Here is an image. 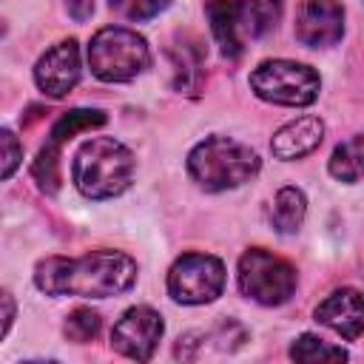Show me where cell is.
Returning a JSON list of instances; mask_svg holds the SVG:
<instances>
[{"mask_svg": "<svg viewBox=\"0 0 364 364\" xmlns=\"http://www.w3.org/2000/svg\"><path fill=\"white\" fill-rule=\"evenodd\" d=\"M0 139H3V179H11L14 168H17L20 159H23V148H20L17 136H14L9 128L0 131Z\"/></svg>", "mask_w": 364, "mask_h": 364, "instance_id": "22", "label": "cell"}, {"mask_svg": "<svg viewBox=\"0 0 364 364\" xmlns=\"http://www.w3.org/2000/svg\"><path fill=\"white\" fill-rule=\"evenodd\" d=\"M63 333L68 341L74 344H85L91 341L97 333H100V313L91 310V307H77L65 316V324H63Z\"/></svg>", "mask_w": 364, "mask_h": 364, "instance_id": "20", "label": "cell"}, {"mask_svg": "<svg viewBox=\"0 0 364 364\" xmlns=\"http://www.w3.org/2000/svg\"><path fill=\"white\" fill-rule=\"evenodd\" d=\"M259 154L230 136H208L188 154V173L205 191H228L259 173Z\"/></svg>", "mask_w": 364, "mask_h": 364, "instance_id": "4", "label": "cell"}, {"mask_svg": "<svg viewBox=\"0 0 364 364\" xmlns=\"http://www.w3.org/2000/svg\"><path fill=\"white\" fill-rule=\"evenodd\" d=\"M65 9L74 20H88L94 11V0H65Z\"/></svg>", "mask_w": 364, "mask_h": 364, "instance_id": "23", "label": "cell"}, {"mask_svg": "<svg viewBox=\"0 0 364 364\" xmlns=\"http://www.w3.org/2000/svg\"><path fill=\"white\" fill-rule=\"evenodd\" d=\"M199 43H179L171 48V60H173V85L179 91H191L196 94L199 82H202V51L196 48Z\"/></svg>", "mask_w": 364, "mask_h": 364, "instance_id": "16", "label": "cell"}, {"mask_svg": "<svg viewBox=\"0 0 364 364\" xmlns=\"http://www.w3.org/2000/svg\"><path fill=\"white\" fill-rule=\"evenodd\" d=\"M171 0H111V11H117L122 20H151L162 9H168Z\"/></svg>", "mask_w": 364, "mask_h": 364, "instance_id": "21", "label": "cell"}, {"mask_svg": "<svg viewBox=\"0 0 364 364\" xmlns=\"http://www.w3.org/2000/svg\"><path fill=\"white\" fill-rule=\"evenodd\" d=\"M250 88L264 102L304 108V105L316 102L321 80L304 63H296V60H264L250 74Z\"/></svg>", "mask_w": 364, "mask_h": 364, "instance_id": "6", "label": "cell"}, {"mask_svg": "<svg viewBox=\"0 0 364 364\" xmlns=\"http://www.w3.org/2000/svg\"><path fill=\"white\" fill-rule=\"evenodd\" d=\"M225 287V264L210 253H185L168 273V293L179 304H208Z\"/></svg>", "mask_w": 364, "mask_h": 364, "instance_id": "8", "label": "cell"}, {"mask_svg": "<svg viewBox=\"0 0 364 364\" xmlns=\"http://www.w3.org/2000/svg\"><path fill=\"white\" fill-rule=\"evenodd\" d=\"M304 213H307V199L299 188L287 185L276 193L273 199V210H270V222L279 233H296L304 222Z\"/></svg>", "mask_w": 364, "mask_h": 364, "instance_id": "14", "label": "cell"}, {"mask_svg": "<svg viewBox=\"0 0 364 364\" xmlns=\"http://www.w3.org/2000/svg\"><path fill=\"white\" fill-rule=\"evenodd\" d=\"M327 168L338 182H358L364 176V134L336 145Z\"/></svg>", "mask_w": 364, "mask_h": 364, "instance_id": "15", "label": "cell"}, {"mask_svg": "<svg viewBox=\"0 0 364 364\" xmlns=\"http://www.w3.org/2000/svg\"><path fill=\"white\" fill-rule=\"evenodd\" d=\"M11 321H14V301H11V293L6 290L3 293V333H9Z\"/></svg>", "mask_w": 364, "mask_h": 364, "instance_id": "24", "label": "cell"}, {"mask_svg": "<svg viewBox=\"0 0 364 364\" xmlns=\"http://www.w3.org/2000/svg\"><path fill=\"white\" fill-rule=\"evenodd\" d=\"M321 139H324V122L318 117L307 114V117H299V119L282 125L270 139V151H273V156L290 162V159H301L310 151H316L321 145Z\"/></svg>", "mask_w": 364, "mask_h": 364, "instance_id": "13", "label": "cell"}, {"mask_svg": "<svg viewBox=\"0 0 364 364\" xmlns=\"http://www.w3.org/2000/svg\"><path fill=\"white\" fill-rule=\"evenodd\" d=\"M162 316L145 304H136L122 313V318L111 330V347L134 361H148L162 338Z\"/></svg>", "mask_w": 364, "mask_h": 364, "instance_id": "9", "label": "cell"}, {"mask_svg": "<svg viewBox=\"0 0 364 364\" xmlns=\"http://www.w3.org/2000/svg\"><path fill=\"white\" fill-rule=\"evenodd\" d=\"M136 282V262L119 250H94L85 256H48L34 267V284L46 296L108 299Z\"/></svg>", "mask_w": 364, "mask_h": 364, "instance_id": "1", "label": "cell"}, {"mask_svg": "<svg viewBox=\"0 0 364 364\" xmlns=\"http://www.w3.org/2000/svg\"><path fill=\"white\" fill-rule=\"evenodd\" d=\"M31 173H34L37 185L46 193H57V188H60V148H54V145L46 142L40 148L34 165H31Z\"/></svg>", "mask_w": 364, "mask_h": 364, "instance_id": "19", "label": "cell"}, {"mask_svg": "<svg viewBox=\"0 0 364 364\" xmlns=\"http://www.w3.org/2000/svg\"><path fill=\"white\" fill-rule=\"evenodd\" d=\"M151 63L145 37L122 26H105L91 37L88 65L102 82H128Z\"/></svg>", "mask_w": 364, "mask_h": 364, "instance_id": "5", "label": "cell"}, {"mask_svg": "<svg viewBox=\"0 0 364 364\" xmlns=\"http://www.w3.org/2000/svg\"><path fill=\"white\" fill-rule=\"evenodd\" d=\"M282 0H210L208 20L222 57L239 60L247 40H259L276 28Z\"/></svg>", "mask_w": 364, "mask_h": 364, "instance_id": "3", "label": "cell"}, {"mask_svg": "<svg viewBox=\"0 0 364 364\" xmlns=\"http://www.w3.org/2000/svg\"><path fill=\"white\" fill-rule=\"evenodd\" d=\"M316 321L330 327L347 341H355L364 333V293L355 287H338L333 290L318 307H316Z\"/></svg>", "mask_w": 364, "mask_h": 364, "instance_id": "12", "label": "cell"}, {"mask_svg": "<svg viewBox=\"0 0 364 364\" xmlns=\"http://www.w3.org/2000/svg\"><path fill=\"white\" fill-rule=\"evenodd\" d=\"M80 48L77 40H63L51 46L34 65V82L43 94L60 100L80 82Z\"/></svg>", "mask_w": 364, "mask_h": 364, "instance_id": "11", "label": "cell"}, {"mask_svg": "<svg viewBox=\"0 0 364 364\" xmlns=\"http://www.w3.org/2000/svg\"><path fill=\"white\" fill-rule=\"evenodd\" d=\"M100 125H105V114H102V111L74 108V111L63 114V117L54 122V128H51V134H48V145L60 148V145L68 142L74 134H80V131H91V128H100Z\"/></svg>", "mask_w": 364, "mask_h": 364, "instance_id": "17", "label": "cell"}, {"mask_svg": "<svg viewBox=\"0 0 364 364\" xmlns=\"http://www.w3.org/2000/svg\"><path fill=\"white\" fill-rule=\"evenodd\" d=\"M344 34V9L338 0H304L296 14V40L307 48L336 46Z\"/></svg>", "mask_w": 364, "mask_h": 364, "instance_id": "10", "label": "cell"}, {"mask_svg": "<svg viewBox=\"0 0 364 364\" xmlns=\"http://www.w3.org/2000/svg\"><path fill=\"white\" fill-rule=\"evenodd\" d=\"M236 279L239 290L264 307L284 304L296 290V267L262 247H250L242 253Z\"/></svg>", "mask_w": 364, "mask_h": 364, "instance_id": "7", "label": "cell"}, {"mask_svg": "<svg viewBox=\"0 0 364 364\" xmlns=\"http://www.w3.org/2000/svg\"><path fill=\"white\" fill-rule=\"evenodd\" d=\"M134 154L114 136L85 139L74 156L71 176L82 196L111 199L119 196L134 179Z\"/></svg>", "mask_w": 364, "mask_h": 364, "instance_id": "2", "label": "cell"}, {"mask_svg": "<svg viewBox=\"0 0 364 364\" xmlns=\"http://www.w3.org/2000/svg\"><path fill=\"white\" fill-rule=\"evenodd\" d=\"M290 358H296V361H344L347 353L341 347H336V344L313 336V333H304V336H299L293 341Z\"/></svg>", "mask_w": 364, "mask_h": 364, "instance_id": "18", "label": "cell"}]
</instances>
